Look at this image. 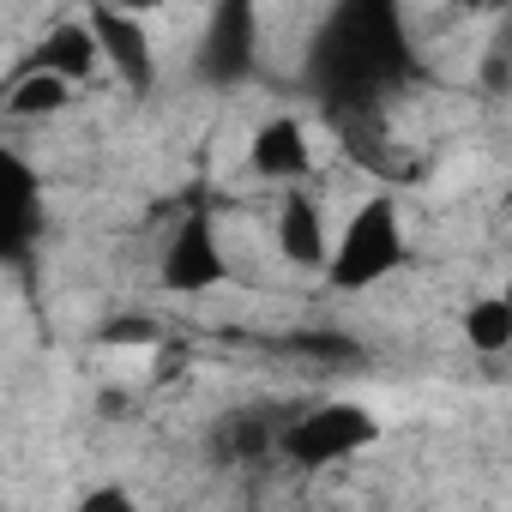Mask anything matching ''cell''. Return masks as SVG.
Here are the masks:
<instances>
[{"label":"cell","instance_id":"cell-1","mask_svg":"<svg viewBox=\"0 0 512 512\" xmlns=\"http://www.w3.org/2000/svg\"><path fill=\"white\" fill-rule=\"evenodd\" d=\"M416 73L422 67H416V43H410V19L392 0H344V7L320 13L308 55H302V79L332 127L380 121V109Z\"/></svg>","mask_w":512,"mask_h":512},{"label":"cell","instance_id":"cell-2","mask_svg":"<svg viewBox=\"0 0 512 512\" xmlns=\"http://www.w3.org/2000/svg\"><path fill=\"white\" fill-rule=\"evenodd\" d=\"M404 266H410V235H404L398 199H392V193H374V199L356 205L350 223L332 235L326 284H332V290H374V284H386V278L404 272Z\"/></svg>","mask_w":512,"mask_h":512},{"label":"cell","instance_id":"cell-3","mask_svg":"<svg viewBox=\"0 0 512 512\" xmlns=\"http://www.w3.org/2000/svg\"><path fill=\"white\" fill-rule=\"evenodd\" d=\"M374 440H380V416H374L368 404H356V398H326V404H314V410H302V416H284L272 452H278L284 464L320 476V470L350 464V458L368 452Z\"/></svg>","mask_w":512,"mask_h":512},{"label":"cell","instance_id":"cell-4","mask_svg":"<svg viewBox=\"0 0 512 512\" xmlns=\"http://www.w3.org/2000/svg\"><path fill=\"white\" fill-rule=\"evenodd\" d=\"M193 73L211 85V91H235L260 73V13L229 0V7L205 13V31H199V49H193Z\"/></svg>","mask_w":512,"mask_h":512},{"label":"cell","instance_id":"cell-5","mask_svg":"<svg viewBox=\"0 0 512 512\" xmlns=\"http://www.w3.org/2000/svg\"><path fill=\"white\" fill-rule=\"evenodd\" d=\"M223 278H229V260H223L217 223H211L205 205H193V211L169 229V241H163V290H175V296H205V290H217Z\"/></svg>","mask_w":512,"mask_h":512},{"label":"cell","instance_id":"cell-6","mask_svg":"<svg viewBox=\"0 0 512 512\" xmlns=\"http://www.w3.org/2000/svg\"><path fill=\"white\" fill-rule=\"evenodd\" d=\"M85 31L97 43V67H109L127 91H151L157 85V49H151V31L139 13H121V7H91L85 13Z\"/></svg>","mask_w":512,"mask_h":512},{"label":"cell","instance_id":"cell-7","mask_svg":"<svg viewBox=\"0 0 512 512\" xmlns=\"http://www.w3.org/2000/svg\"><path fill=\"white\" fill-rule=\"evenodd\" d=\"M37 229H43V181L13 145H0V266L25 260Z\"/></svg>","mask_w":512,"mask_h":512},{"label":"cell","instance_id":"cell-8","mask_svg":"<svg viewBox=\"0 0 512 512\" xmlns=\"http://www.w3.org/2000/svg\"><path fill=\"white\" fill-rule=\"evenodd\" d=\"M247 169L260 175V181H272V187H302L314 175V139H308V127L296 115L260 121L253 139H247Z\"/></svg>","mask_w":512,"mask_h":512},{"label":"cell","instance_id":"cell-9","mask_svg":"<svg viewBox=\"0 0 512 512\" xmlns=\"http://www.w3.org/2000/svg\"><path fill=\"white\" fill-rule=\"evenodd\" d=\"M278 253L302 272H326V253H332V229H326V205L314 193H284L278 205Z\"/></svg>","mask_w":512,"mask_h":512},{"label":"cell","instance_id":"cell-10","mask_svg":"<svg viewBox=\"0 0 512 512\" xmlns=\"http://www.w3.org/2000/svg\"><path fill=\"white\" fill-rule=\"evenodd\" d=\"M25 67L55 73V79H67V85L91 79V73H97V43H91V31H85V13H79V19H61V25L31 49V61H25Z\"/></svg>","mask_w":512,"mask_h":512},{"label":"cell","instance_id":"cell-11","mask_svg":"<svg viewBox=\"0 0 512 512\" xmlns=\"http://www.w3.org/2000/svg\"><path fill=\"white\" fill-rule=\"evenodd\" d=\"M278 428H284V416H272V410H235V416L217 422L211 452H217L223 464H260V458H272Z\"/></svg>","mask_w":512,"mask_h":512},{"label":"cell","instance_id":"cell-12","mask_svg":"<svg viewBox=\"0 0 512 512\" xmlns=\"http://www.w3.org/2000/svg\"><path fill=\"white\" fill-rule=\"evenodd\" d=\"M67 103H73V85L55 79V73H37V67H19L13 85H7V115L13 121H43V115L67 109Z\"/></svg>","mask_w":512,"mask_h":512},{"label":"cell","instance_id":"cell-13","mask_svg":"<svg viewBox=\"0 0 512 512\" xmlns=\"http://www.w3.org/2000/svg\"><path fill=\"white\" fill-rule=\"evenodd\" d=\"M464 344H470L476 356L512 350V302H506V296H476V302L464 308Z\"/></svg>","mask_w":512,"mask_h":512},{"label":"cell","instance_id":"cell-14","mask_svg":"<svg viewBox=\"0 0 512 512\" xmlns=\"http://www.w3.org/2000/svg\"><path fill=\"white\" fill-rule=\"evenodd\" d=\"M67 512H139V500H133V488H121V482H97V488L79 494Z\"/></svg>","mask_w":512,"mask_h":512},{"label":"cell","instance_id":"cell-15","mask_svg":"<svg viewBox=\"0 0 512 512\" xmlns=\"http://www.w3.org/2000/svg\"><path fill=\"white\" fill-rule=\"evenodd\" d=\"M290 350L296 356H314V362H356V344H344L338 332H302Z\"/></svg>","mask_w":512,"mask_h":512},{"label":"cell","instance_id":"cell-16","mask_svg":"<svg viewBox=\"0 0 512 512\" xmlns=\"http://www.w3.org/2000/svg\"><path fill=\"white\" fill-rule=\"evenodd\" d=\"M103 338H109V344H151V338H157V326H151L145 314H133V320H109V326H103Z\"/></svg>","mask_w":512,"mask_h":512}]
</instances>
